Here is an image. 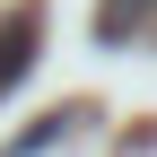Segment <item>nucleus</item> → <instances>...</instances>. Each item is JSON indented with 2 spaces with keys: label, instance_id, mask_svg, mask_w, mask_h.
I'll list each match as a JSON object with an SVG mask.
<instances>
[{
  "label": "nucleus",
  "instance_id": "obj_1",
  "mask_svg": "<svg viewBox=\"0 0 157 157\" xmlns=\"http://www.w3.org/2000/svg\"><path fill=\"white\" fill-rule=\"evenodd\" d=\"M35 44H44V0H17V9H0V87H9V78H26Z\"/></svg>",
  "mask_w": 157,
  "mask_h": 157
},
{
  "label": "nucleus",
  "instance_id": "obj_2",
  "mask_svg": "<svg viewBox=\"0 0 157 157\" xmlns=\"http://www.w3.org/2000/svg\"><path fill=\"white\" fill-rule=\"evenodd\" d=\"M148 9H157V0H105V9H96V35H105V44H122V35H140Z\"/></svg>",
  "mask_w": 157,
  "mask_h": 157
}]
</instances>
